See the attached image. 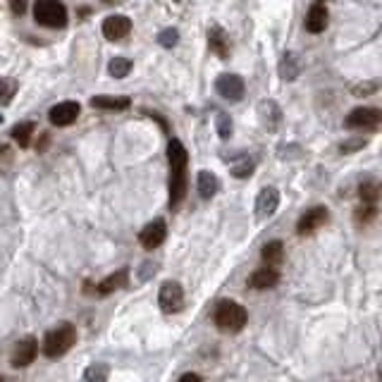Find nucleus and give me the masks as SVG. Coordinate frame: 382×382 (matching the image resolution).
<instances>
[{
	"mask_svg": "<svg viewBox=\"0 0 382 382\" xmlns=\"http://www.w3.org/2000/svg\"><path fill=\"white\" fill-rule=\"evenodd\" d=\"M208 43H210V48L215 50L217 58L227 60L229 50H232V43H229V36H227V31L222 29V26H210V31H208Z\"/></svg>",
	"mask_w": 382,
	"mask_h": 382,
	"instance_id": "16",
	"label": "nucleus"
},
{
	"mask_svg": "<svg viewBox=\"0 0 382 382\" xmlns=\"http://www.w3.org/2000/svg\"><path fill=\"white\" fill-rule=\"evenodd\" d=\"M213 322L217 330L227 332V334H234V332H241L249 322V313L239 301H232V299H222L220 304L215 306L213 311Z\"/></svg>",
	"mask_w": 382,
	"mask_h": 382,
	"instance_id": "2",
	"label": "nucleus"
},
{
	"mask_svg": "<svg viewBox=\"0 0 382 382\" xmlns=\"http://www.w3.org/2000/svg\"><path fill=\"white\" fill-rule=\"evenodd\" d=\"M15 94H17V79H12V77H0V105L12 103Z\"/></svg>",
	"mask_w": 382,
	"mask_h": 382,
	"instance_id": "28",
	"label": "nucleus"
},
{
	"mask_svg": "<svg viewBox=\"0 0 382 382\" xmlns=\"http://www.w3.org/2000/svg\"><path fill=\"white\" fill-rule=\"evenodd\" d=\"M366 146V139H351V141H344L342 143V153H354L356 148H364Z\"/></svg>",
	"mask_w": 382,
	"mask_h": 382,
	"instance_id": "32",
	"label": "nucleus"
},
{
	"mask_svg": "<svg viewBox=\"0 0 382 382\" xmlns=\"http://www.w3.org/2000/svg\"><path fill=\"white\" fill-rule=\"evenodd\" d=\"M165 236H168V225H165V220H153V222H148L146 227L139 232V241H141V246L143 249H158L163 241H165Z\"/></svg>",
	"mask_w": 382,
	"mask_h": 382,
	"instance_id": "12",
	"label": "nucleus"
},
{
	"mask_svg": "<svg viewBox=\"0 0 382 382\" xmlns=\"http://www.w3.org/2000/svg\"><path fill=\"white\" fill-rule=\"evenodd\" d=\"M177 382H203V378H201V375H196V373H184Z\"/></svg>",
	"mask_w": 382,
	"mask_h": 382,
	"instance_id": "34",
	"label": "nucleus"
},
{
	"mask_svg": "<svg viewBox=\"0 0 382 382\" xmlns=\"http://www.w3.org/2000/svg\"><path fill=\"white\" fill-rule=\"evenodd\" d=\"M36 131V124L34 122H19V124H15V127H12V139H15L19 146L22 148H26L31 143V134H34Z\"/></svg>",
	"mask_w": 382,
	"mask_h": 382,
	"instance_id": "25",
	"label": "nucleus"
},
{
	"mask_svg": "<svg viewBox=\"0 0 382 382\" xmlns=\"http://www.w3.org/2000/svg\"><path fill=\"white\" fill-rule=\"evenodd\" d=\"M375 217H378V208H375V206H361L356 210V222H359V225H366V222L375 220Z\"/></svg>",
	"mask_w": 382,
	"mask_h": 382,
	"instance_id": "31",
	"label": "nucleus"
},
{
	"mask_svg": "<svg viewBox=\"0 0 382 382\" xmlns=\"http://www.w3.org/2000/svg\"><path fill=\"white\" fill-rule=\"evenodd\" d=\"M278 208H280V191L275 187L261 189L258 199H256V213H258V217L275 215V210H278Z\"/></svg>",
	"mask_w": 382,
	"mask_h": 382,
	"instance_id": "13",
	"label": "nucleus"
},
{
	"mask_svg": "<svg viewBox=\"0 0 382 382\" xmlns=\"http://www.w3.org/2000/svg\"><path fill=\"white\" fill-rule=\"evenodd\" d=\"M168 160H170V208H177L187 196L189 189V153L180 139H170L168 143Z\"/></svg>",
	"mask_w": 382,
	"mask_h": 382,
	"instance_id": "1",
	"label": "nucleus"
},
{
	"mask_svg": "<svg viewBox=\"0 0 382 382\" xmlns=\"http://www.w3.org/2000/svg\"><path fill=\"white\" fill-rule=\"evenodd\" d=\"M36 354H38V342L34 337H24V339H19L15 349H12V356H10V366L12 368H26V366H31L34 364V359H36Z\"/></svg>",
	"mask_w": 382,
	"mask_h": 382,
	"instance_id": "9",
	"label": "nucleus"
},
{
	"mask_svg": "<svg viewBox=\"0 0 382 382\" xmlns=\"http://www.w3.org/2000/svg\"><path fill=\"white\" fill-rule=\"evenodd\" d=\"M215 91L222 98H225V101H241L246 87H244L241 77H236V75H220V77L215 79Z\"/></svg>",
	"mask_w": 382,
	"mask_h": 382,
	"instance_id": "10",
	"label": "nucleus"
},
{
	"mask_svg": "<svg viewBox=\"0 0 382 382\" xmlns=\"http://www.w3.org/2000/svg\"><path fill=\"white\" fill-rule=\"evenodd\" d=\"M158 304L165 313H177L184 306V289L180 282H163L160 292H158Z\"/></svg>",
	"mask_w": 382,
	"mask_h": 382,
	"instance_id": "6",
	"label": "nucleus"
},
{
	"mask_svg": "<svg viewBox=\"0 0 382 382\" xmlns=\"http://www.w3.org/2000/svg\"><path fill=\"white\" fill-rule=\"evenodd\" d=\"M75 344H77V327L72 325V322H60V325L53 327L50 332H45L41 349L48 359H58V356H65Z\"/></svg>",
	"mask_w": 382,
	"mask_h": 382,
	"instance_id": "3",
	"label": "nucleus"
},
{
	"mask_svg": "<svg viewBox=\"0 0 382 382\" xmlns=\"http://www.w3.org/2000/svg\"><path fill=\"white\" fill-rule=\"evenodd\" d=\"M108 72H110V77H115V79L129 77V72H131V60H129V58L117 55V58H113V60H110Z\"/></svg>",
	"mask_w": 382,
	"mask_h": 382,
	"instance_id": "26",
	"label": "nucleus"
},
{
	"mask_svg": "<svg viewBox=\"0 0 382 382\" xmlns=\"http://www.w3.org/2000/svg\"><path fill=\"white\" fill-rule=\"evenodd\" d=\"M91 105L101 110H127L131 101L127 96H94L91 98Z\"/></svg>",
	"mask_w": 382,
	"mask_h": 382,
	"instance_id": "20",
	"label": "nucleus"
},
{
	"mask_svg": "<svg viewBox=\"0 0 382 382\" xmlns=\"http://www.w3.org/2000/svg\"><path fill=\"white\" fill-rule=\"evenodd\" d=\"M79 113H82V105L77 101H62L50 108L48 120L50 124H55V127H70V124L77 122Z\"/></svg>",
	"mask_w": 382,
	"mask_h": 382,
	"instance_id": "8",
	"label": "nucleus"
},
{
	"mask_svg": "<svg viewBox=\"0 0 382 382\" xmlns=\"http://www.w3.org/2000/svg\"><path fill=\"white\" fill-rule=\"evenodd\" d=\"M215 129L220 134V139H229L232 136V120H229L227 113H215Z\"/></svg>",
	"mask_w": 382,
	"mask_h": 382,
	"instance_id": "29",
	"label": "nucleus"
},
{
	"mask_svg": "<svg viewBox=\"0 0 382 382\" xmlns=\"http://www.w3.org/2000/svg\"><path fill=\"white\" fill-rule=\"evenodd\" d=\"M0 124H3V115H0Z\"/></svg>",
	"mask_w": 382,
	"mask_h": 382,
	"instance_id": "38",
	"label": "nucleus"
},
{
	"mask_svg": "<svg viewBox=\"0 0 382 382\" xmlns=\"http://www.w3.org/2000/svg\"><path fill=\"white\" fill-rule=\"evenodd\" d=\"M261 258H263V263H266L268 268L278 270V266H282V261H285V244H282L280 239L268 241L266 246H263V251H261Z\"/></svg>",
	"mask_w": 382,
	"mask_h": 382,
	"instance_id": "18",
	"label": "nucleus"
},
{
	"mask_svg": "<svg viewBox=\"0 0 382 382\" xmlns=\"http://www.w3.org/2000/svg\"><path fill=\"white\" fill-rule=\"evenodd\" d=\"M131 34V19L124 15H110L103 22V36L108 41H122Z\"/></svg>",
	"mask_w": 382,
	"mask_h": 382,
	"instance_id": "11",
	"label": "nucleus"
},
{
	"mask_svg": "<svg viewBox=\"0 0 382 382\" xmlns=\"http://www.w3.org/2000/svg\"><path fill=\"white\" fill-rule=\"evenodd\" d=\"M301 75V62L299 58L294 55V53H285V58H282L280 62V77L285 79V82H292Z\"/></svg>",
	"mask_w": 382,
	"mask_h": 382,
	"instance_id": "24",
	"label": "nucleus"
},
{
	"mask_svg": "<svg viewBox=\"0 0 382 382\" xmlns=\"http://www.w3.org/2000/svg\"><path fill=\"white\" fill-rule=\"evenodd\" d=\"M196 184H199V194L201 199H213L217 194V189H220V182H217V177L210 173V170H201L199 177H196Z\"/></svg>",
	"mask_w": 382,
	"mask_h": 382,
	"instance_id": "19",
	"label": "nucleus"
},
{
	"mask_svg": "<svg viewBox=\"0 0 382 382\" xmlns=\"http://www.w3.org/2000/svg\"><path fill=\"white\" fill-rule=\"evenodd\" d=\"M127 282H129V270H127V268H120L117 273L108 275V278H105L103 282H98L96 292L101 294V296H108V294L117 292V289L127 287Z\"/></svg>",
	"mask_w": 382,
	"mask_h": 382,
	"instance_id": "17",
	"label": "nucleus"
},
{
	"mask_svg": "<svg viewBox=\"0 0 382 382\" xmlns=\"http://www.w3.org/2000/svg\"><path fill=\"white\" fill-rule=\"evenodd\" d=\"M278 282H280V273L275 268H258L256 273L249 275V280H246V285L251 287V289H273V287H278Z\"/></svg>",
	"mask_w": 382,
	"mask_h": 382,
	"instance_id": "15",
	"label": "nucleus"
},
{
	"mask_svg": "<svg viewBox=\"0 0 382 382\" xmlns=\"http://www.w3.org/2000/svg\"><path fill=\"white\" fill-rule=\"evenodd\" d=\"M34 19L41 26L50 29H62L67 24V8L58 0H38L34 5Z\"/></svg>",
	"mask_w": 382,
	"mask_h": 382,
	"instance_id": "4",
	"label": "nucleus"
},
{
	"mask_svg": "<svg viewBox=\"0 0 382 382\" xmlns=\"http://www.w3.org/2000/svg\"><path fill=\"white\" fill-rule=\"evenodd\" d=\"M143 268H146V270H143V273L139 275V280H148L151 275L155 273V266H153V263H143Z\"/></svg>",
	"mask_w": 382,
	"mask_h": 382,
	"instance_id": "35",
	"label": "nucleus"
},
{
	"mask_svg": "<svg viewBox=\"0 0 382 382\" xmlns=\"http://www.w3.org/2000/svg\"><path fill=\"white\" fill-rule=\"evenodd\" d=\"M180 41V31L177 29H163L160 34H158V43L163 45V48H173Z\"/></svg>",
	"mask_w": 382,
	"mask_h": 382,
	"instance_id": "30",
	"label": "nucleus"
},
{
	"mask_svg": "<svg viewBox=\"0 0 382 382\" xmlns=\"http://www.w3.org/2000/svg\"><path fill=\"white\" fill-rule=\"evenodd\" d=\"M375 89H378V84H361V87H356L354 91H356V96H364V94H371Z\"/></svg>",
	"mask_w": 382,
	"mask_h": 382,
	"instance_id": "33",
	"label": "nucleus"
},
{
	"mask_svg": "<svg viewBox=\"0 0 382 382\" xmlns=\"http://www.w3.org/2000/svg\"><path fill=\"white\" fill-rule=\"evenodd\" d=\"M24 10H26L24 3H12V12H15V15H22Z\"/></svg>",
	"mask_w": 382,
	"mask_h": 382,
	"instance_id": "36",
	"label": "nucleus"
},
{
	"mask_svg": "<svg viewBox=\"0 0 382 382\" xmlns=\"http://www.w3.org/2000/svg\"><path fill=\"white\" fill-rule=\"evenodd\" d=\"M380 124H382L380 108H356V110H351L344 120L346 129H378Z\"/></svg>",
	"mask_w": 382,
	"mask_h": 382,
	"instance_id": "5",
	"label": "nucleus"
},
{
	"mask_svg": "<svg viewBox=\"0 0 382 382\" xmlns=\"http://www.w3.org/2000/svg\"><path fill=\"white\" fill-rule=\"evenodd\" d=\"M327 220H330V213H327L325 206L308 208L306 213L299 217V222H296V232H299V236H308L313 234L315 229H320Z\"/></svg>",
	"mask_w": 382,
	"mask_h": 382,
	"instance_id": "7",
	"label": "nucleus"
},
{
	"mask_svg": "<svg viewBox=\"0 0 382 382\" xmlns=\"http://www.w3.org/2000/svg\"><path fill=\"white\" fill-rule=\"evenodd\" d=\"M261 120L268 129H275L282 122V110L275 101H263L261 103Z\"/></svg>",
	"mask_w": 382,
	"mask_h": 382,
	"instance_id": "22",
	"label": "nucleus"
},
{
	"mask_svg": "<svg viewBox=\"0 0 382 382\" xmlns=\"http://www.w3.org/2000/svg\"><path fill=\"white\" fill-rule=\"evenodd\" d=\"M359 196L366 206H375V203L382 199V184L378 180H366L359 187Z\"/></svg>",
	"mask_w": 382,
	"mask_h": 382,
	"instance_id": "23",
	"label": "nucleus"
},
{
	"mask_svg": "<svg viewBox=\"0 0 382 382\" xmlns=\"http://www.w3.org/2000/svg\"><path fill=\"white\" fill-rule=\"evenodd\" d=\"M0 382H5V378H0Z\"/></svg>",
	"mask_w": 382,
	"mask_h": 382,
	"instance_id": "39",
	"label": "nucleus"
},
{
	"mask_svg": "<svg viewBox=\"0 0 382 382\" xmlns=\"http://www.w3.org/2000/svg\"><path fill=\"white\" fill-rule=\"evenodd\" d=\"M253 168H256L253 158L249 153H244V151L239 155H234V160L229 163V173H232L234 177H239V180H246V177L253 173Z\"/></svg>",
	"mask_w": 382,
	"mask_h": 382,
	"instance_id": "21",
	"label": "nucleus"
},
{
	"mask_svg": "<svg viewBox=\"0 0 382 382\" xmlns=\"http://www.w3.org/2000/svg\"><path fill=\"white\" fill-rule=\"evenodd\" d=\"M110 368L108 364H91L84 373V382H108Z\"/></svg>",
	"mask_w": 382,
	"mask_h": 382,
	"instance_id": "27",
	"label": "nucleus"
},
{
	"mask_svg": "<svg viewBox=\"0 0 382 382\" xmlns=\"http://www.w3.org/2000/svg\"><path fill=\"white\" fill-rule=\"evenodd\" d=\"M327 22H330V12L322 3H315L308 8L306 12V29L311 31V34H322V31L327 29Z\"/></svg>",
	"mask_w": 382,
	"mask_h": 382,
	"instance_id": "14",
	"label": "nucleus"
},
{
	"mask_svg": "<svg viewBox=\"0 0 382 382\" xmlns=\"http://www.w3.org/2000/svg\"><path fill=\"white\" fill-rule=\"evenodd\" d=\"M0 153H8V146H3V143H0Z\"/></svg>",
	"mask_w": 382,
	"mask_h": 382,
	"instance_id": "37",
	"label": "nucleus"
}]
</instances>
